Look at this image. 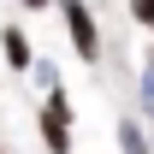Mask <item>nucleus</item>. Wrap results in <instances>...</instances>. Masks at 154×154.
Listing matches in <instances>:
<instances>
[{
  "instance_id": "f03ea898",
  "label": "nucleus",
  "mask_w": 154,
  "mask_h": 154,
  "mask_svg": "<svg viewBox=\"0 0 154 154\" xmlns=\"http://www.w3.org/2000/svg\"><path fill=\"white\" fill-rule=\"evenodd\" d=\"M42 142L54 154H71V101H65V89H48V107H42Z\"/></svg>"
},
{
  "instance_id": "20e7f679",
  "label": "nucleus",
  "mask_w": 154,
  "mask_h": 154,
  "mask_svg": "<svg viewBox=\"0 0 154 154\" xmlns=\"http://www.w3.org/2000/svg\"><path fill=\"white\" fill-rule=\"evenodd\" d=\"M119 148H125V154H154V148H148V136H142V125H136V119H119Z\"/></svg>"
},
{
  "instance_id": "0eeeda50",
  "label": "nucleus",
  "mask_w": 154,
  "mask_h": 154,
  "mask_svg": "<svg viewBox=\"0 0 154 154\" xmlns=\"http://www.w3.org/2000/svg\"><path fill=\"white\" fill-rule=\"evenodd\" d=\"M142 107L154 113V59H148V71H142Z\"/></svg>"
},
{
  "instance_id": "f257e3e1",
  "label": "nucleus",
  "mask_w": 154,
  "mask_h": 154,
  "mask_svg": "<svg viewBox=\"0 0 154 154\" xmlns=\"http://www.w3.org/2000/svg\"><path fill=\"white\" fill-rule=\"evenodd\" d=\"M59 18H65V30H71L77 59L95 65L101 59V24H95V12H89V0H59Z\"/></svg>"
},
{
  "instance_id": "423d86ee",
  "label": "nucleus",
  "mask_w": 154,
  "mask_h": 154,
  "mask_svg": "<svg viewBox=\"0 0 154 154\" xmlns=\"http://www.w3.org/2000/svg\"><path fill=\"white\" fill-rule=\"evenodd\" d=\"M131 18H136V24H148V30H154V0H131Z\"/></svg>"
},
{
  "instance_id": "39448f33",
  "label": "nucleus",
  "mask_w": 154,
  "mask_h": 154,
  "mask_svg": "<svg viewBox=\"0 0 154 154\" xmlns=\"http://www.w3.org/2000/svg\"><path fill=\"white\" fill-rule=\"evenodd\" d=\"M30 77H36L42 89H59V65H54V59H36V65H30Z\"/></svg>"
},
{
  "instance_id": "6e6552de",
  "label": "nucleus",
  "mask_w": 154,
  "mask_h": 154,
  "mask_svg": "<svg viewBox=\"0 0 154 154\" xmlns=\"http://www.w3.org/2000/svg\"><path fill=\"white\" fill-rule=\"evenodd\" d=\"M24 12H54V0H18Z\"/></svg>"
},
{
  "instance_id": "7ed1b4c3",
  "label": "nucleus",
  "mask_w": 154,
  "mask_h": 154,
  "mask_svg": "<svg viewBox=\"0 0 154 154\" xmlns=\"http://www.w3.org/2000/svg\"><path fill=\"white\" fill-rule=\"evenodd\" d=\"M0 54H6L12 71H30L36 65V48H30V36H24L18 24H0Z\"/></svg>"
}]
</instances>
